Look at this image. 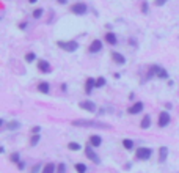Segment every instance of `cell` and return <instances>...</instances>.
<instances>
[{"label": "cell", "mask_w": 179, "mask_h": 173, "mask_svg": "<svg viewBox=\"0 0 179 173\" xmlns=\"http://www.w3.org/2000/svg\"><path fill=\"white\" fill-rule=\"evenodd\" d=\"M87 11H88V6H87V3H83V2H77V3H74L71 6V13L77 14V16H83Z\"/></svg>", "instance_id": "cell-3"}, {"label": "cell", "mask_w": 179, "mask_h": 173, "mask_svg": "<svg viewBox=\"0 0 179 173\" xmlns=\"http://www.w3.org/2000/svg\"><path fill=\"white\" fill-rule=\"evenodd\" d=\"M129 43L132 44V46H137V43H135V40H129Z\"/></svg>", "instance_id": "cell-37"}, {"label": "cell", "mask_w": 179, "mask_h": 173, "mask_svg": "<svg viewBox=\"0 0 179 173\" xmlns=\"http://www.w3.org/2000/svg\"><path fill=\"white\" fill-rule=\"evenodd\" d=\"M93 88H96V79H93V77H88L87 82H85V93L90 95L93 92Z\"/></svg>", "instance_id": "cell-10"}, {"label": "cell", "mask_w": 179, "mask_h": 173, "mask_svg": "<svg viewBox=\"0 0 179 173\" xmlns=\"http://www.w3.org/2000/svg\"><path fill=\"white\" fill-rule=\"evenodd\" d=\"M170 120H171V116H170V113L167 112V110H164V112H160L159 113V126L160 127H165V126H168L170 124Z\"/></svg>", "instance_id": "cell-6"}, {"label": "cell", "mask_w": 179, "mask_h": 173, "mask_svg": "<svg viewBox=\"0 0 179 173\" xmlns=\"http://www.w3.org/2000/svg\"><path fill=\"white\" fill-rule=\"evenodd\" d=\"M9 159H11V162H13V164H19V162H21V157H19V153H13Z\"/></svg>", "instance_id": "cell-27"}, {"label": "cell", "mask_w": 179, "mask_h": 173, "mask_svg": "<svg viewBox=\"0 0 179 173\" xmlns=\"http://www.w3.org/2000/svg\"><path fill=\"white\" fill-rule=\"evenodd\" d=\"M105 41H107L108 44H112V46H115V44L118 43V38H116V35H115V33L108 32V33L105 35Z\"/></svg>", "instance_id": "cell-16"}, {"label": "cell", "mask_w": 179, "mask_h": 173, "mask_svg": "<svg viewBox=\"0 0 179 173\" xmlns=\"http://www.w3.org/2000/svg\"><path fill=\"white\" fill-rule=\"evenodd\" d=\"M79 106H80V109H83L87 112H96V104L93 101H82Z\"/></svg>", "instance_id": "cell-9"}, {"label": "cell", "mask_w": 179, "mask_h": 173, "mask_svg": "<svg viewBox=\"0 0 179 173\" xmlns=\"http://www.w3.org/2000/svg\"><path fill=\"white\" fill-rule=\"evenodd\" d=\"M105 84H107L105 77H98V79H96V88H102V87H105Z\"/></svg>", "instance_id": "cell-21"}, {"label": "cell", "mask_w": 179, "mask_h": 173, "mask_svg": "<svg viewBox=\"0 0 179 173\" xmlns=\"http://www.w3.org/2000/svg\"><path fill=\"white\" fill-rule=\"evenodd\" d=\"M112 58H113V61H115V63H118V65H124V63H126L124 55L119 54V52H112Z\"/></svg>", "instance_id": "cell-12"}, {"label": "cell", "mask_w": 179, "mask_h": 173, "mask_svg": "<svg viewBox=\"0 0 179 173\" xmlns=\"http://www.w3.org/2000/svg\"><path fill=\"white\" fill-rule=\"evenodd\" d=\"M154 3H156V6H162V5H165V3H167V0H156Z\"/></svg>", "instance_id": "cell-33"}, {"label": "cell", "mask_w": 179, "mask_h": 173, "mask_svg": "<svg viewBox=\"0 0 179 173\" xmlns=\"http://www.w3.org/2000/svg\"><path fill=\"white\" fill-rule=\"evenodd\" d=\"M68 148H69L71 151H79V150H80V143H77V142H71V143L68 145Z\"/></svg>", "instance_id": "cell-23"}, {"label": "cell", "mask_w": 179, "mask_h": 173, "mask_svg": "<svg viewBox=\"0 0 179 173\" xmlns=\"http://www.w3.org/2000/svg\"><path fill=\"white\" fill-rule=\"evenodd\" d=\"M55 170H57V165L53 162H49V164H46V165H44L41 173H55Z\"/></svg>", "instance_id": "cell-17"}, {"label": "cell", "mask_w": 179, "mask_h": 173, "mask_svg": "<svg viewBox=\"0 0 179 173\" xmlns=\"http://www.w3.org/2000/svg\"><path fill=\"white\" fill-rule=\"evenodd\" d=\"M141 11H143L145 14L148 13V3H146V2H143V3H141Z\"/></svg>", "instance_id": "cell-31"}, {"label": "cell", "mask_w": 179, "mask_h": 173, "mask_svg": "<svg viewBox=\"0 0 179 173\" xmlns=\"http://www.w3.org/2000/svg\"><path fill=\"white\" fill-rule=\"evenodd\" d=\"M57 44H58V47H61L66 52H74V50H77V47H79L77 41H58Z\"/></svg>", "instance_id": "cell-4"}, {"label": "cell", "mask_w": 179, "mask_h": 173, "mask_svg": "<svg viewBox=\"0 0 179 173\" xmlns=\"http://www.w3.org/2000/svg\"><path fill=\"white\" fill-rule=\"evenodd\" d=\"M38 90H40V92H41V93L47 95V93H49V92H50V85H49V84H47V82H41V84H40V85H38Z\"/></svg>", "instance_id": "cell-18"}, {"label": "cell", "mask_w": 179, "mask_h": 173, "mask_svg": "<svg viewBox=\"0 0 179 173\" xmlns=\"http://www.w3.org/2000/svg\"><path fill=\"white\" fill-rule=\"evenodd\" d=\"M75 170H77V173H87V165L85 164H75Z\"/></svg>", "instance_id": "cell-22"}, {"label": "cell", "mask_w": 179, "mask_h": 173, "mask_svg": "<svg viewBox=\"0 0 179 173\" xmlns=\"http://www.w3.org/2000/svg\"><path fill=\"white\" fill-rule=\"evenodd\" d=\"M19 29H21V30L27 29V22H21V24H19Z\"/></svg>", "instance_id": "cell-35"}, {"label": "cell", "mask_w": 179, "mask_h": 173, "mask_svg": "<svg viewBox=\"0 0 179 173\" xmlns=\"http://www.w3.org/2000/svg\"><path fill=\"white\" fill-rule=\"evenodd\" d=\"M0 127H5V120H0Z\"/></svg>", "instance_id": "cell-38"}, {"label": "cell", "mask_w": 179, "mask_h": 173, "mask_svg": "<svg viewBox=\"0 0 179 173\" xmlns=\"http://www.w3.org/2000/svg\"><path fill=\"white\" fill-rule=\"evenodd\" d=\"M93 148L94 147H91V145H90V147L87 145V148H85V156H87L91 162H94V164H101V157L98 156V153L94 151Z\"/></svg>", "instance_id": "cell-5"}, {"label": "cell", "mask_w": 179, "mask_h": 173, "mask_svg": "<svg viewBox=\"0 0 179 173\" xmlns=\"http://www.w3.org/2000/svg\"><path fill=\"white\" fill-rule=\"evenodd\" d=\"M41 171V164L38 162V164H35V165L32 167V170H30V173H40Z\"/></svg>", "instance_id": "cell-29"}, {"label": "cell", "mask_w": 179, "mask_h": 173, "mask_svg": "<svg viewBox=\"0 0 179 173\" xmlns=\"http://www.w3.org/2000/svg\"><path fill=\"white\" fill-rule=\"evenodd\" d=\"M40 131H41L40 126H33V127H32V132H33V134H40Z\"/></svg>", "instance_id": "cell-32"}, {"label": "cell", "mask_w": 179, "mask_h": 173, "mask_svg": "<svg viewBox=\"0 0 179 173\" xmlns=\"http://www.w3.org/2000/svg\"><path fill=\"white\" fill-rule=\"evenodd\" d=\"M151 123H153V120H151V115H145L143 118H141V123H140L141 129H148V127L151 126Z\"/></svg>", "instance_id": "cell-15"}, {"label": "cell", "mask_w": 179, "mask_h": 173, "mask_svg": "<svg viewBox=\"0 0 179 173\" xmlns=\"http://www.w3.org/2000/svg\"><path fill=\"white\" fill-rule=\"evenodd\" d=\"M28 2H30V3H36V0H28Z\"/></svg>", "instance_id": "cell-39"}, {"label": "cell", "mask_w": 179, "mask_h": 173, "mask_svg": "<svg viewBox=\"0 0 179 173\" xmlns=\"http://www.w3.org/2000/svg\"><path fill=\"white\" fill-rule=\"evenodd\" d=\"M90 145L94 147V148L101 147V145H102V137H101V135H96V134L91 135V137H90Z\"/></svg>", "instance_id": "cell-13"}, {"label": "cell", "mask_w": 179, "mask_h": 173, "mask_svg": "<svg viewBox=\"0 0 179 173\" xmlns=\"http://www.w3.org/2000/svg\"><path fill=\"white\" fill-rule=\"evenodd\" d=\"M151 156H153V150L151 148H138L137 151H135V157L138 159V161H148V159H151Z\"/></svg>", "instance_id": "cell-2"}, {"label": "cell", "mask_w": 179, "mask_h": 173, "mask_svg": "<svg viewBox=\"0 0 179 173\" xmlns=\"http://www.w3.org/2000/svg\"><path fill=\"white\" fill-rule=\"evenodd\" d=\"M43 8H36V10L33 11V17H35V19H40V17L43 16Z\"/></svg>", "instance_id": "cell-26"}, {"label": "cell", "mask_w": 179, "mask_h": 173, "mask_svg": "<svg viewBox=\"0 0 179 173\" xmlns=\"http://www.w3.org/2000/svg\"><path fill=\"white\" fill-rule=\"evenodd\" d=\"M57 171L66 173V164H58V165H57Z\"/></svg>", "instance_id": "cell-30"}, {"label": "cell", "mask_w": 179, "mask_h": 173, "mask_svg": "<svg viewBox=\"0 0 179 173\" xmlns=\"http://www.w3.org/2000/svg\"><path fill=\"white\" fill-rule=\"evenodd\" d=\"M17 168H19V170H24V168H25V162H24V161H21V162L17 164Z\"/></svg>", "instance_id": "cell-34"}, {"label": "cell", "mask_w": 179, "mask_h": 173, "mask_svg": "<svg viewBox=\"0 0 179 173\" xmlns=\"http://www.w3.org/2000/svg\"><path fill=\"white\" fill-rule=\"evenodd\" d=\"M122 147L130 151V150H134V142H132L130 139H124V140H122Z\"/></svg>", "instance_id": "cell-19"}, {"label": "cell", "mask_w": 179, "mask_h": 173, "mask_svg": "<svg viewBox=\"0 0 179 173\" xmlns=\"http://www.w3.org/2000/svg\"><path fill=\"white\" fill-rule=\"evenodd\" d=\"M167 157H168V148L167 147H160L159 148V162H165L167 161Z\"/></svg>", "instance_id": "cell-14"}, {"label": "cell", "mask_w": 179, "mask_h": 173, "mask_svg": "<svg viewBox=\"0 0 179 173\" xmlns=\"http://www.w3.org/2000/svg\"><path fill=\"white\" fill-rule=\"evenodd\" d=\"M58 3H61V5H64V3H68V0H57Z\"/></svg>", "instance_id": "cell-36"}, {"label": "cell", "mask_w": 179, "mask_h": 173, "mask_svg": "<svg viewBox=\"0 0 179 173\" xmlns=\"http://www.w3.org/2000/svg\"><path fill=\"white\" fill-rule=\"evenodd\" d=\"M90 52L91 54H98V52H101L102 50V41L101 40H93V43L90 44Z\"/></svg>", "instance_id": "cell-8"}, {"label": "cell", "mask_w": 179, "mask_h": 173, "mask_svg": "<svg viewBox=\"0 0 179 173\" xmlns=\"http://www.w3.org/2000/svg\"><path fill=\"white\" fill-rule=\"evenodd\" d=\"M72 124L77 127H98V129H108L110 127L108 124L102 121H96V120H74Z\"/></svg>", "instance_id": "cell-1"}, {"label": "cell", "mask_w": 179, "mask_h": 173, "mask_svg": "<svg viewBox=\"0 0 179 173\" xmlns=\"http://www.w3.org/2000/svg\"><path fill=\"white\" fill-rule=\"evenodd\" d=\"M38 143H40V134H33L32 139H30V145L35 147V145H38Z\"/></svg>", "instance_id": "cell-24"}, {"label": "cell", "mask_w": 179, "mask_h": 173, "mask_svg": "<svg viewBox=\"0 0 179 173\" xmlns=\"http://www.w3.org/2000/svg\"><path fill=\"white\" fill-rule=\"evenodd\" d=\"M38 69L44 72V74H47V72H50V63L46 60H38Z\"/></svg>", "instance_id": "cell-11"}, {"label": "cell", "mask_w": 179, "mask_h": 173, "mask_svg": "<svg viewBox=\"0 0 179 173\" xmlns=\"http://www.w3.org/2000/svg\"><path fill=\"white\" fill-rule=\"evenodd\" d=\"M141 110H143V102H140V101H137L135 104H132V106L127 109V112H129L130 115H137V113H140Z\"/></svg>", "instance_id": "cell-7"}, {"label": "cell", "mask_w": 179, "mask_h": 173, "mask_svg": "<svg viewBox=\"0 0 179 173\" xmlns=\"http://www.w3.org/2000/svg\"><path fill=\"white\" fill-rule=\"evenodd\" d=\"M6 127L9 131H16V129H19V127H21V123L19 121H9L8 124H6Z\"/></svg>", "instance_id": "cell-20"}, {"label": "cell", "mask_w": 179, "mask_h": 173, "mask_svg": "<svg viewBox=\"0 0 179 173\" xmlns=\"http://www.w3.org/2000/svg\"><path fill=\"white\" fill-rule=\"evenodd\" d=\"M157 77H160V79H168V72H167V69L160 68L159 72H157Z\"/></svg>", "instance_id": "cell-25"}, {"label": "cell", "mask_w": 179, "mask_h": 173, "mask_svg": "<svg viewBox=\"0 0 179 173\" xmlns=\"http://www.w3.org/2000/svg\"><path fill=\"white\" fill-rule=\"evenodd\" d=\"M57 173H60V171H57Z\"/></svg>", "instance_id": "cell-40"}, {"label": "cell", "mask_w": 179, "mask_h": 173, "mask_svg": "<svg viewBox=\"0 0 179 173\" xmlns=\"http://www.w3.org/2000/svg\"><path fill=\"white\" fill-rule=\"evenodd\" d=\"M35 58H36V55H35L33 52H28L27 55H25V61H28V63H30V61H35Z\"/></svg>", "instance_id": "cell-28"}]
</instances>
